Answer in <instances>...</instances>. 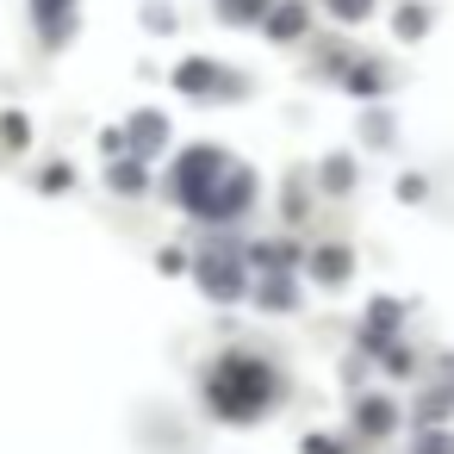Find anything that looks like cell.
Returning <instances> with one entry per match:
<instances>
[{"label":"cell","mask_w":454,"mask_h":454,"mask_svg":"<svg viewBox=\"0 0 454 454\" xmlns=\"http://www.w3.org/2000/svg\"><path fill=\"white\" fill-rule=\"evenodd\" d=\"M69 7H75V0H38V26H44V38H69Z\"/></svg>","instance_id":"1"},{"label":"cell","mask_w":454,"mask_h":454,"mask_svg":"<svg viewBox=\"0 0 454 454\" xmlns=\"http://www.w3.org/2000/svg\"><path fill=\"white\" fill-rule=\"evenodd\" d=\"M423 26H429V13H423V7H398V32H404V38H417Z\"/></svg>","instance_id":"3"},{"label":"cell","mask_w":454,"mask_h":454,"mask_svg":"<svg viewBox=\"0 0 454 454\" xmlns=\"http://www.w3.org/2000/svg\"><path fill=\"white\" fill-rule=\"evenodd\" d=\"M299 20H305L299 7H280V13H274V32H280V38H293V32H299Z\"/></svg>","instance_id":"4"},{"label":"cell","mask_w":454,"mask_h":454,"mask_svg":"<svg viewBox=\"0 0 454 454\" xmlns=\"http://www.w3.org/2000/svg\"><path fill=\"white\" fill-rule=\"evenodd\" d=\"M330 7H336V13H342V20H361V13H367V7H373V0H330Z\"/></svg>","instance_id":"5"},{"label":"cell","mask_w":454,"mask_h":454,"mask_svg":"<svg viewBox=\"0 0 454 454\" xmlns=\"http://www.w3.org/2000/svg\"><path fill=\"white\" fill-rule=\"evenodd\" d=\"M262 13H268V0H218V20H231V26H249Z\"/></svg>","instance_id":"2"}]
</instances>
